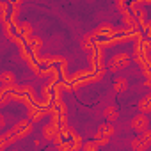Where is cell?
Returning <instances> with one entry per match:
<instances>
[{
	"label": "cell",
	"instance_id": "obj_1",
	"mask_svg": "<svg viewBox=\"0 0 151 151\" xmlns=\"http://www.w3.org/2000/svg\"><path fill=\"white\" fill-rule=\"evenodd\" d=\"M32 132H34V121H32V119H22V121H18V123L11 128L13 142H14V140H20V139L29 137Z\"/></svg>",
	"mask_w": 151,
	"mask_h": 151
},
{
	"label": "cell",
	"instance_id": "obj_2",
	"mask_svg": "<svg viewBox=\"0 0 151 151\" xmlns=\"http://www.w3.org/2000/svg\"><path fill=\"white\" fill-rule=\"evenodd\" d=\"M130 62H132V57H130V53H126V52H121V53H116L110 60H109V71H119V69H124V68H128L130 66Z\"/></svg>",
	"mask_w": 151,
	"mask_h": 151
},
{
	"label": "cell",
	"instance_id": "obj_3",
	"mask_svg": "<svg viewBox=\"0 0 151 151\" xmlns=\"http://www.w3.org/2000/svg\"><path fill=\"white\" fill-rule=\"evenodd\" d=\"M116 133V128H114V124L109 121V123H101L100 124V128H98V132L94 133V139L101 144V146H105V144H109V140H110V137Z\"/></svg>",
	"mask_w": 151,
	"mask_h": 151
},
{
	"label": "cell",
	"instance_id": "obj_4",
	"mask_svg": "<svg viewBox=\"0 0 151 151\" xmlns=\"http://www.w3.org/2000/svg\"><path fill=\"white\" fill-rule=\"evenodd\" d=\"M57 121H59V119L52 117V121H50V123H46V124L43 126L41 135H43V139H45V140H55V137H59V135H60V128H59V123H57Z\"/></svg>",
	"mask_w": 151,
	"mask_h": 151
},
{
	"label": "cell",
	"instance_id": "obj_5",
	"mask_svg": "<svg viewBox=\"0 0 151 151\" xmlns=\"http://www.w3.org/2000/svg\"><path fill=\"white\" fill-rule=\"evenodd\" d=\"M130 128L135 130L137 133L147 130V128H149V119H147V116H146L144 112H140L139 116H135V117L132 119V123H130Z\"/></svg>",
	"mask_w": 151,
	"mask_h": 151
},
{
	"label": "cell",
	"instance_id": "obj_6",
	"mask_svg": "<svg viewBox=\"0 0 151 151\" xmlns=\"http://www.w3.org/2000/svg\"><path fill=\"white\" fill-rule=\"evenodd\" d=\"M0 84H2V91H11L16 87V77L11 71H4L0 75Z\"/></svg>",
	"mask_w": 151,
	"mask_h": 151
},
{
	"label": "cell",
	"instance_id": "obj_7",
	"mask_svg": "<svg viewBox=\"0 0 151 151\" xmlns=\"http://www.w3.org/2000/svg\"><path fill=\"white\" fill-rule=\"evenodd\" d=\"M130 146H132V149H133V151H144V149H147L151 144H149V142L140 135V133H139L137 137H133V139H132Z\"/></svg>",
	"mask_w": 151,
	"mask_h": 151
},
{
	"label": "cell",
	"instance_id": "obj_8",
	"mask_svg": "<svg viewBox=\"0 0 151 151\" xmlns=\"http://www.w3.org/2000/svg\"><path fill=\"white\" fill-rule=\"evenodd\" d=\"M128 78H124V77H117V78H114V84H112V87H114V93H117V94H123V93H126L128 91Z\"/></svg>",
	"mask_w": 151,
	"mask_h": 151
},
{
	"label": "cell",
	"instance_id": "obj_9",
	"mask_svg": "<svg viewBox=\"0 0 151 151\" xmlns=\"http://www.w3.org/2000/svg\"><path fill=\"white\" fill-rule=\"evenodd\" d=\"M103 117H105L107 121H110V123H116V121L119 119V110H117L114 105H107V107L103 109Z\"/></svg>",
	"mask_w": 151,
	"mask_h": 151
},
{
	"label": "cell",
	"instance_id": "obj_10",
	"mask_svg": "<svg viewBox=\"0 0 151 151\" xmlns=\"http://www.w3.org/2000/svg\"><path fill=\"white\" fill-rule=\"evenodd\" d=\"M27 116H29V119H32V121L36 123V121L43 119L45 110H39V109H36L34 105H27Z\"/></svg>",
	"mask_w": 151,
	"mask_h": 151
},
{
	"label": "cell",
	"instance_id": "obj_11",
	"mask_svg": "<svg viewBox=\"0 0 151 151\" xmlns=\"http://www.w3.org/2000/svg\"><path fill=\"white\" fill-rule=\"evenodd\" d=\"M137 107H139V110H140V112H144V114L151 112V94H147V96H142Z\"/></svg>",
	"mask_w": 151,
	"mask_h": 151
},
{
	"label": "cell",
	"instance_id": "obj_12",
	"mask_svg": "<svg viewBox=\"0 0 151 151\" xmlns=\"http://www.w3.org/2000/svg\"><path fill=\"white\" fill-rule=\"evenodd\" d=\"M25 43L32 48V52H37L39 46L43 45V39L41 37H36V36H29V37H25Z\"/></svg>",
	"mask_w": 151,
	"mask_h": 151
},
{
	"label": "cell",
	"instance_id": "obj_13",
	"mask_svg": "<svg viewBox=\"0 0 151 151\" xmlns=\"http://www.w3.org/2000/svg\"><path fill=\"white\" fill-rule=\"evenodd\" d=\"M16 91L14 89H11V91H2V94H0V103H2V105H7L9 101H13L14 100V94Z\"/></svg>",
	"mask_w": 151,
	"mask_h": 151
},
{
	"label": "cell",
	"instance_id": "obj_14",
	"mask_svg": "<svg viewBox=\"0 0 151 151\" xmlns=\"http://www.w3.org/2000/svg\"><path fill=\"white\" fill-rule=\"evenodd\" d=\"M18 30L23 34V37H29V36H32V25L30 23H22V25H18Z\"/></svg>",
	"mask_w": 151,
	"mask_h": 151
},
{
	"label": "cell",
	"instance_id": "obj_15",
	"mask_svg": "<svg viewBox=\"0 0 151 151\" xmlns=\"http://www.w3.org/2000/svg\"><path fill=\"white\" fill-rule=\"evenodd\" d=\"M80 48L82 50H91L93 48V36H84L80 39Z\"/></svg>",
	"mask_w": 151,
	"mask_h": 151
},
{
	"label": "cell",
	"instance_id": "obj_16",
	"mask_svg": "<svg viewBox=\"0 0 151 151\" xmlns=\"http://www.w3.org/2000/svg\"><path fill=\"white\" fill-rule=\"evenodd\" d=\"M124 25L128 27V29H137V25H139V22H135V18L133 16H130V14H124Z\"/></svg>",
	"mask_w": 151,
	"mask_h": 151
},
{
	"label": "cell",
	"instance_id": "obj_17",
	"mask_svg": "<svg viewBox=\"0 0 151 151\" xmlns=\"http://www.w3.org/2000/svg\"><path fill=\"white\" fill-rule=\"evenodd\" d=\"M100 146H101V144L94 139V140H87V142H84V146H82V147H84L86 151H93V149H98Z\"/></svg>",
	"mask_w": 151,
	"mask_h": 151
},
{
	"label": "cell",
	"instance_id": "obj_18",
	"mask_svg": "<svg viewBox=\"0 0 151 151\" xmlns=\"http://www.w3.org/2000/svg\"><path fill=\"white\" fill-rule=\"evenodd\" d=\"M18 14H20V6L18 4H13V7H11V20L14 22L18 18Z\"/></svg>",
	"mask_w": 151,
	"mask_h": 151
},
{
	"label": "cell",
	"instance_id": "obj_19",
	"mask_svg": "<svg viewBox=\"0 0 151 151\" xmlns=\"http://www.w3.org/2000/svg\"><path fill=\"white\" fill-rule=\"evenodd\" d=\"M142 25V29H147V30H151V22H144V23H140Z\"/></svg>",
	"mask_w": 151,
	"mask_h": 151
},
{
	"label": "cell",
	"instance_id": "obj_20",
	"mask_svg": "<svg viewBox=\"0 0 151 151\" xmlns=\"http://www.w3.org/2000/svg\"><path fill=\"white\" fill-rule=\"evenodd\" d=\"M6 124V116H0V126Z\"/></svg>",
	"mask_w": 151,
	"mask_h": 151
}]
</instances>
